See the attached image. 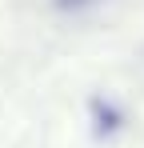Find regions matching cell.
Returning <instances> with one entry per match:
<instances>
[{
  "instance_id": "1",
  "label": "cell",
  "mask_w": 144,
  "mask_h": 148,
  "mask_svg": "<svg viewBox=\"0 0 144 148\" xmlns=\"http://www.w3.org/2000/svg\"><path fill=\"white\" fill-rule=\"evenodd\" d=\"M88 112H92V132H96V136H112V132L124 128V112H120L116 104L100 100V96L88 104Z\"/></svg>"
}]
</instances>
